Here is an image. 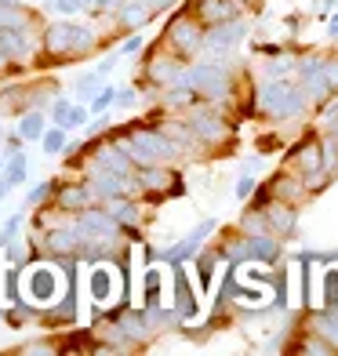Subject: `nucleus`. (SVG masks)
<instances>
[{
	"instance_id": "nucleus-1",
	"label": "nucleus",
	"mask_w": 338,
	"mask_h": 356,
	"mask_svg": "<svg viewBox=\"0 0 338 356\" xmlns=\"http://www.w3.org/2000/svg\"><path fill=\"white\" fill-rule=\"evenodd\" d=\"M309 102H313V99L305 95L302 80L295 84V80H287V76H266V84L259 88V106H262V113H269V117H277V120L302 117Z\"/></svg>"
},
{
	"instance_id": "nucleus-2",
	"label": "nucleus",
	"mask_w": 338,
	"mask_h": 356,
	"mask_svg": "<svg viewBox=\"0 0 338 356\" xmlns=\"http://www.w3.org/2000/svg\"><path fill=\"white\" fill-rule=\"evenodd\" d=\"M248 37V22L244 19H225V22H215L211 29L204 33V51L211 58H222L230 55L233 47H240V40Z\"/></svg>"
},
{
	"instance_id": "nucleus-3",
	"label": "nucleus",
	"mask_w": 338,
	"mask_h": 356,
	"mask_svg": "<svg viewBox=\"0 0 338 356\" xmlns=\"http://www.w3.org/2000/svg\"><path fill=\"white\" fill-rule=\"evenodd\" d=\"M26 298L33 305H51L62 295V273L51 266H33L26 273Z\"/></svg>"
},
{
	"instance_id": "nucleus-4",
	"label": "nucleus",
	"mask_w": 338,
	"mask_h": 356,
	"mask_svg": "<svg viewBox=\"0 0 338 356\" xmlns=\"http://www.w3.org/2000/svg\"><path fill=\"white\" fill-rule=\"evenodd\" d=\"M127 153H131L135 160H142V164H153V160H168L179 153V145L168 142L164 135H153V131H135L131 142H127Z\"/></svg>"
},
{
	"instance_id": "nucleus-5",
	"label": "nucleus",
	"mask_w": 338,
	"mask_h": 356,
	"mask_svg": "<svg viewBox=\"0 0 338 356\" xmlns=\"http://www.w3.org/2000/svg\"><path fill=\"white\" fill-rule=\"evenodd\" d=\"M91 44V29L77 26V22H58L47 29V47L51 51H80V47Z\"/></svg>"
},
{
	"instance_id": "nucleus-6",
	"label": "nucleus",
	"mask_w": 338,
	"mask_h": 356,
	"mask_svg": "<svg viewBox=\"0 0 338 356\" xmlns=\"http://www.w3.org/2000/svg\"><path fill=\"white\" fill-rule=\"evenodd\" d=\"M215 225H218V218H204V222H200L189 236H182L179 244H171V248L164 251V258H168V262H186V258H189V254H197L204 240L215 233Z\"/></svg>"
},
{
	"instance_id": "nucleus-7",
	"label": "nucleus",
	"mask_w": 338,
	"mask_h": 356,
	"mask_svg": "<svg viewBox=\"0 0 338 356\" xmlns=\"http://www.w3.org/2000/svg\"><path fill=\"white\" fill-rule=\"evenodd\" d=\"M113 284H120L117 277V269L113 266H99V269H91V277H88V295L99 302V305H109L113 298H117V291H113Z\"/></svg>"
},
{
	"instance_id": "nucleus-8",
	"label": "nucleus",
	"mask_w": 338,
	"mask_h": 356,
	"mask_svg": "<svg viewBox=\"0 0 338 356\" xmlns=\"http://www.w3.org/2000/svg\"><path fill=\"white\" fill-rule=\"evenodd\" d=\"M204 33L207 29L200 22H175L171 26V44L179 51H204Z\"/></svg>"
},
{
	"instance_id": "nucleus-9",
	"label": "nucleus",
	"mask_w": 338,
	"mask_h": 356,
	"mask_svg": "<svg viewBox=\"0 0 338 356\" xmlns=\"http://www.w3.org/2000/svg\"><path fill=\"white\" fill-rule=\"evenodd\" d=\"M193 131H197L204 142H218V138H225V120L218 117L215 109H200V113H193Z\"/></svg>"
},
{
	"instance_id": "nucleus-10",
	"label": "nucleus",
	"mask_w": 338,
	"mask_h": 356,
	"mask_svg": "<svg viewBox=\"0 0 338 356\" xmlns=\"http://www.w3.org/2000/svg\"><path fill=\"white\" fill-rule=\"evenodd\" d=\"M95 171H109V175H127L131 164H127V149H117V145H102L99 156H95Z\"/></svg>"
},
{
	"instance_id": "nucleus-11",
	"label": "nucleus",
	"mask_w": 338,
	"mask_h": 356,
	"mask_svg": "<svg viewBox=\"0 0 338 356\" xmlns=\"http://www.w3.org/2000/svg\"><path fill=\"white\" fill-rule=\"evenodd\" d=\"M77 229L84 233L88 240L109 236V233H117V218H113V215H102V211H91V215H84V222H80Z\"/></svg>"
},
{
	"instance_id": "nucleus-12",
	"label": "nucleus",
	"mask_w": 338,
	"mask_h": 356,
	"mask_svg": "<svg viewBox=\"0 0 338 356\" xmlns=\"http://www.w3.org/2000/svg\"><path fill=\"white\" fill-rule=\"evenodd\" d=\"M200 15L207 26L225 22V19H236V4L233 0H200Z\"/></svg>"
},
{
	"instance_id": "nucleus-13",
	"label": "nucleus",
	"mask_w": 338,
	"mask_h": 356,
	"mask_svg": "<svg viewBox=\"0 0 338 356\" xmlns=\"http://www.w3.org/2000/svg\"><path fill=\"white\" fill-rule=\"evenodd\" d=\"M175 309H179V316H186V320L197 316V298H193V291H189L182 273H179V280H175Z\"/></svg>"
},
{
	"instance_id": "nucleus-14",
	"label": "nucleus",
	"mask_w": 338,
	"mask_h": 356,
	"mask_svg": "<svg viewBox=\"0 0 338 356\" xmlns=\"http://www.w3.org/2000/svg\"><path fill=\"white\" fill-rule=\"evenodd\" d=\"M320 305L324 309H338V266H331V269H324L320 273Z\"/></svg>"
},
{
	"instance_id": "nucleus-15",
	"label": "nucleus",
	"mask_w": 338,
	"mask_h": 356,
	"mask_svg": "<svg viewBox=\"0 0 338 356\" xmlns=\"http://www.w3.org/2000/svg\"><path fill=\"white\" fill-rule=\"evenodd\" d=\"M150 0H124V4H120V22L124 26H142V22H146L150 19Z\"/></svg>"
},
{
	"instance_id": "nucleus-16",
	"label": "nucleus",
	"mask_w": 338,
	"mask_h": 356,
	"mask_svg": "<svg viewBox=\"0 0 338 356\" xmlns=\"http://www.w3.org/2000/svg\"><path fill=\"white\" fill-rule=\"evenodd\" d=\"M29 47H26V37L19 33V29H0V55H26Z\"/></svg>"
},
{
	"instance_id": "nucleus-17",
	"label": "nucleus",
	"mask_w": 338,
	"mask_h": 356,
	"mask_svg": "<svg viewBox=\"0 0 338 356\" xmlns=\"http://www.w3.org/2000/svg\"><path fill=\"white\" fill-rule=\"evenodd\" d=\"M150 76H153V80H160V84H171V88H175V84H179V76H182V70L175 66L171 58H164V62H153Z\"/></svg>"
},
{
	"instance_id": "nucleus-18",
	"label": "nucleus",
	"mask_w": 338,
	"mask_h": 356,
	"mask_svg": "<svg viewBox=\"0 0 338 356\" xmlns=\"http://www.w3.org/2000/svg\"><path fill=\"white\" fill-rule=\"evenodd\" d=\"M40 145H44V153L47 156H55V153H62L66 149V127H51V131H44V138H40Z\"/></svg>"
},
{
	"instance_id": "nucleus-19",
	"label": "nucleus",
	"mask_w": 338,
	"mask_h": 356,
	"mask_svg": "<svg viewBox=\"0 0 338 356\" xmlns=\"http://www.w3.org/2000/svg\"><path fill=\"white\" fill-rule=\"evenodd\" d=\"M19 138H44V117L40 113H29L19 120Z\"/></svg>"
},
{
	"instance_id": "nucleus-20",
	"label": "nucleus",
	"mask_w": 338,
	"mask_h": 356,
	"mask_svg": "<svg viewBox=\"0 0 338 356\" xmlns=\"http://www.w3.org/2000/svg\"><path fill=\"white\" fill-rule=\"evenodd\" d=\"M102 91V76L99 73H84V76H80L77 80V95H80V99H95V95H99Z\"/></svg>"
},
{
	"instance_id": "nucleus-21",
	"label": "nucleus",
	"mask_w": 338,
	"mask_h": 356,
	"mask_svg": "<svg viewBox=\"0 0 338 356\" xmlns=\"http://www.w3.org/2000/svg\"><path fill=\"white\" fill-rule=\"evenodd\" d=\"M80 240H84V233H80V229H62V233H51V248L55 251H73Z\"/></svg>"
},
{
	"instance_id": "nucleus-22",
	"label": "nucleus",
	"mask_w": 338,
	"mask_h": 356,
	"mask_svg": "<svg viewBox=\"0 0 338 356\" xmlns=\"http://www.w3.org/2000/svg\"><path fill=\"white\" fill-rule=\"evenodd\" d=\"M26 168H29L26 153H15V156L8 160V182H11V186H19L22 178H26Z\"/></svg>"
},
{
	"instance_id": "nucleus-23",
	"label": "nucleus",
	"mask_w": 338,
	"mask_h": 356,
	"mask_svg": "<svg viewBox=\"0 0 338 356\" xmlns=\"http://www.w3.org/2000/svg\"><path fill=\"white\" fill-rule=\"evenodd\" d=\"M109 215L117 218V222H135L138 207H135L131 200H113V204H109Z\"/></svg>"
},
{
	"instance_id": "nucleus-24",
	"label": "nucleus",
	"mask_w": 338,
	"mask_h": 356,
	"mask_svg": "<svg viewBox=\"0 0 338 356\" xmlns=\"http://www.w3.org/2000/svg\"><path fill=\"white\" fill-rule=\"evenodd\" d=\"M251 193H255V171H244V175L236 178V186H233V197L236 200H248Z\"/></svg>"
},
{
	"instance_id": "nucleus-25",
	"label": "nucleus",
	"mask_w": 338,
	"mask_h": 356,
	"mask_svg": "<svg viewBox=\"0 0 338 356\" xmlns=\"http://www.w3.org/2000/svg\"><path fill=\"white\" fill-rule=\"evenodd\" d=\"M109 102H117V91H113V88H102V91L91 99V113H106Z\"/></svg>"
},
{
	"instance_id": "nucleus-26",
	"label": "nucleus",
	"mask_w": 338,
	"mask_h": 356,
	"mask_svg": "<svg viewBox=\"0 0 338 356\" xmlns=\"http://www.w3.org/2000/svg\"><path fill=\"white\" fill-rule=\"evenodd\" d=\"M19 225H22V215H11V218L4 222V229H0V244H8V240L19 236Z\"/></svg>"
},
{
	"instance_id": "nucleus-27",
	"label": "nucleus",
	"mask_w": 338,
	"mask_h": 356,
	"mask_svg": "<svg viewBox=\"0 0 338 356\" xmlns=\"http://www.w3.org/2000/svg\"><path fill=\"white\" fill-rule=\"evenodd\" d=\"M88 113H91V109H84V106H70V113H66V124H62V127H80V124L88 120Z\"/></svg>"
},
{
	"instance_id": "nucleus-28",
	"label": "nucleus",
	"mask_w": 338,
	"mask_h": 356,
	"mask_svg": "<svg viewBox=\"0 0 338 356\" xmlns=\"http://www.w3.org/2000/svg\"><path fill=\"white\" fill-rule=\"evenodd\" d=\"M142 44H146V37H142V33H135L131 40H124V44H120V51H117V55H120V58H127V55H135Z\"/></svg>"
},
{
	"instance_id": "nucleus-29",
	"label": "nucleus",
	"mask_w": 338,
	"mask_h": 356,
	"mask_svg": "<svg viewBox=\"0 0 338 356\" xmlns=\"http://www.w3.org/2000/svg\"><path fill=\"white\" fill-rule=\"evenodd\" d=\"M164 182H168V175H164V171H142V186L156 189V186H164Z\"/></svg>"
},
{
	"instance_id": "nucleus-30",
	"label": "nucleus",
	"mask_w": 338,
	"mask_h": 356,
	"mask_svg": "<svg viewBox=\"0 0 338 356\" xmlns=\"http://www.w3.org/2000/svg\"><path fill=\"white\" fill-rule=\"evenodd\" d=\"M138 102V95L131 91V88H124V91H117V109H131Z\"/></svg>"
},
{
	"instance_id": "nucleus-31",
	"label": "nucleus",
	"mask_w": 338,
	"mask_h": 356,
	"mask_svg": "<svg viewBox=\"0 0 338 356\" xmlns=\"http://www.w3.org/2000/svg\"><path fill=\"white\" fill-rule=\"evenodd\" d=\"M80 4H84V0H51V8H55V11H62V15L80 11Z\"/></svg>"
},
{
	"instance_id": "nucleus-32",
	"label": "nucleus",
	"mask_w": 338,
	"mask_h": 356,
	"mask_svg": "<svg viewBox=\"0 0 338 356\" xmlns=\"http://www.w3.org/2000/svg\"><path fill=\"white\" fill-rule=\"evenodd\" d=\"M70 106H73V102H66V99H58V102L51 106V117H55V124H66V113H70Z\"/></svg>"
},
{
	"instance_id": "nucleus-33",
	"label": "nucleus",
	"mask_w": 338,
	"mask_h": 356,
	"mask_svg": "<svg viewBox=\"0 0 338 356\" xmlns=\"http://www.w3.org/2000/svg\"><path fill=\"white\" fill-rule=\"evenodd\" d=\"M324 76H328L331 91H338V58H328V70H324Z\"/></svg>"
},
{
	"instance_id": "nucleus-34",
	"label": "nucleus",
	"mask_w": 338,
	"mask_h": 356,
	"mask_svg": "<svg viewBox=\"0 0 338 356\" xmlns=\"http://www.w3.org/2000/svg\"><path fill=\"white\" fill-rule=\"evenodd\" d=\"M338 8V0H313V11L316 15H328V11H335Z\"/></svg>"
},
{
	"instance_id": "nucleus-35",
	"label": "nucleus",
	"mask_w": 338,
	"mask_h": 356,
	"mask_svg": "<svg viewBox=\"0 0 338 356\" xmlns=\"http://www.w3.org/2000/svg\"><path fill=\"white\" fill-rule=\"evenodd\" d=\"M44 197H47V182H40V186H37L33 193H29V197H26V204H40Z\"/></svg>"
},
{
	"instance_id": "nucleus-36",
	"label": "nucleus",
	"mask_w": 338,
	"mask_h": 356,
	"mask_svg": "<svg viewBox=\"0 0 338 356\" xmlns=\"http://www.w3.org/2000/svg\"><path fill=\"white\" fill-rule=\"evenodd\" d=\"M66 204H70V207L84 204V189H70V193H66Z\"/></svg>"
},
{
	"instance_id": "nucleus-37",
	"label": "nucleus",
	"mask_w": 338,
	"mask_h": 356,
	"mask_svg": "<svg viewBox=\"0 0 338 356\" xmlns=\"http://www.w3.org/2000/svg\"><path fill=\"white\" fill-rule=\"evenodd\" d=\"M328 37H331V40H338V11L328 19Z\"/></svg>"
},
{
	"instance_id": "nucleus-38",
	"label": "nucleus",
	"mask_w": 338,
	"mask_h": 356,
	"mask_svg": "<svg viewBox=\"0 0 338 356\" xmlns=\"http://www.w3.org/2000/svg\"><path fill=\"white\" fill-rule=\"evenodd\" d=\"M168 4H175V0H150V8H153V11H160V8H168Z\"/></svg>"
},
{
	"instance_id": "nucleus-39",
	"label": "nucleus",
	"mask_w": 338,
	"mask_h": 356,
	"mask_svg": "<svg viewBox=\"0 0 338 356\" xmlns=\"http://www.w3.org/2000/svg\"><path fill=\"white\" fill-rule=\"evenodd\" d=\"M8 186H11L8 178H0V200H4V193H8Z\"/></svg>"
},
{
	"instance_id": "nucleus-40",
	"label": "nucleus",
	"mask_w": 338,
	"mask_h": 356,
	"mask_svg": "<svg viewBox=\"0 0 338 356\" xmlns=\"http://www.w3.org/2000/svg\"><path fill=\"white\" fill-rule=\"evenodd\" d=\"M0 4H19V0H0Z\"/></svg>"
},
{
	"instance_id": "nucleus-41",
	"label": "nucleus",
	"mask_w": 338,
	"mask_h": 356,
	"mask_svg": "<svg viewBox=\"0 0 338 356\" xmlns=\"http://www.w3.org/2000/svg\"><path fill=\"white\" fill-rule=\"evenodd\" d=\"M99 4H113V0H99Z\"/></svg>"
},
{
	"instance_id": "nucleus-42",
	"label": "nucleus",
	"mask_w": 338,
	"mask_h": 356,
	"mask_svg": "<svg viewBox=\"0 0 338 356\" xmlns=\"http://www.w3.org/2000/svg\"><path fill=\"white\" fill-rule=\"evenodd\" d=\"M0 168H4V160H0Z\"/></svg>"
}]
</instances>
